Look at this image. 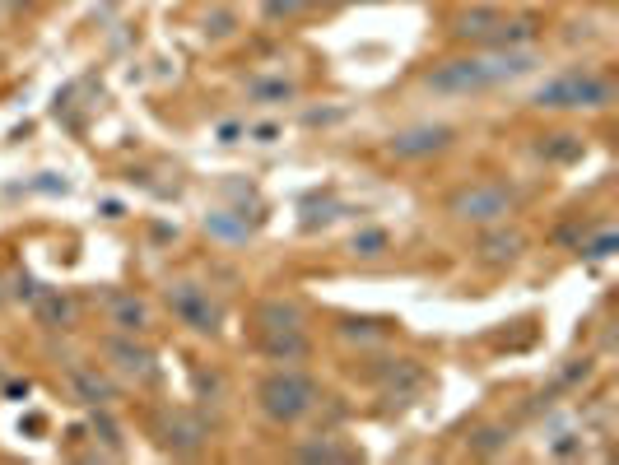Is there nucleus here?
Listing matches in <instances>:
<instances>
[{
    "label": "nucleus",
    "mask_w": 619,
    "mask_h": 465,
    "mask_svg": "<svg viewBox=\"0 0 619 465\" xmlns=\"http://www.w3.org/2000/svg\"><path fill=\"white\" fill-rule=\"evenodd\" d=\"M308 5H312V0H266V5H261V14H266L270 24H280V19H298Z\"/></svg>",
    "instance_id": "5701e85b"
},
{
    "label": "nucleus",
    "mask_w": 619,
    "mask_h": 465,
    "mask_svg": "<svg viewBox=\"0 0 619 465\" xmlns=\"http://www.w3.org/2000/svg\"><path fill=\"white\" fill-rule=\"evenodd\" d=\"M471 256H475V266H485V270H508L526 256V233L517 224H508V219L485 224L471 242Z\"/></svg>",
    "instance_id": "39448f33"
},
{
    "label": "nucleus",
    "mask_w": 619,
    "mask_h": 465,
    "mask_svg": "<svg viewBox=\"0 0 619 465\" xmlns=\"http://www.w3.org/2000/svg\"><path fill=\"white\" fill-rule=\"evenodd\" d=\"M317 382H312L308 372H270V377H261V386H256V405H261V414H266L270 424H303L312 410H317Z\"/></svg>",
    "instance_id": "7ed1b4c3"
},
{
    "label": "nucleus",
    "mask_w": 619,
    "mask_h": 465,
    "mask_svg": "<svg viewBox=\"0 0 619 465\" xmlns=\"http://www.w3.org/2000/svg\"><path fill=\"white\" fill-rule=\"evenodd\" d=\"M0 303H5V293H0Z\"/></svg>",
    "instance_id": "2f4dec72"
},
{
    "label": "nucleus",
    "mask_w": 619,
    "mask_h": 465,
    "mask_svg": "<svg viewBox=\"0 0 619 465\" xmlns=\"http://www.w3.org/2000/svg\"><path fill=\"white\" fill-rule=\"evenodd\" d=\"M233 24H238V19H233V10H215V14H205V33H210V38H229V33H233Z\"/></svg>",
    "instance_id": "393cba45"
},
{
    "label": "nucleus",
    "mask_w": 619,
    "mask_h": 465,
    "mask_svg": "<svg viewBox=\"0 0 619 465\" xmlns=\"http://www.w3.org/2000/svg\"><path fill=\"white\" fill-rule=\"evenodd\" d=\"M38 321L42 326H61V331H66L70 321H75V303H70V298H61V293H47V298H42L38 303Z\"/></svg>",
    "instance_id": "aec40b11"
},
{
    "label": "nucleus",
    "mask_w": 619,
    "mask_h": 465,
    "mask_svg": "<svg viewBox=\"0 0 619 465\" xmlns=\"http://www.w3.org/2000/svg\"><path fill=\"white\" fill-rule=\"evenodd\" d=\"M261 354L266 359H284V363H298L308 359L312 345L303 331H261Z\"/></svg>",
    "instance_id": "4468645a"
},
{
    "label": "nucleus",
    "mask_w": 619,
    "mask_h": 465,
    "mask_svg": "<svg viewBox=\"0 0 619 465\" xmlns=\"http://www.w3.org/2000/svg\"><path fill=\"white\" fill-rule=\"evenodd\" d=\"M503 19H508V10H503V5H471V10H461L457 19H452V38H457V42H475V47H494Z\"/></svg>",
    "instance_id": "9d476101"
},
{
    "label": "nucleus",
    "mask_w": 619,
    "mask_h": 465,
    "mask_svg": "<svg viewBox=\"0 0 619 465\" xmlns=\"http://www.w3.org/2000/svg\"><path fill=\"white\" fill-rule=\"evenodd\" d=\"M503 447H508V428H498V424L480 428V433L471 438V452H475V456H498Z\"/></svg>",
    "instance_id": "4be33fe9"
},
{
    "label": "nucleus",
    "mask_w": 619,
    "mask_h": 465,
    "mask_svg": "<svg viewBox=\"0 0 619 465\" xmlns=\"http://www.w3.org/2000/svg\"><path fill=\"white\" fill-rule=\"evenodd\" d=\"M536 149H540V159H545V163H578L587 145H582V135L559 131V135H545Z\"/></svg>",
    "instance_id": "dca6fc26"
},
{
    "label": "nucleus",
    "mask_w": 619,
    "mask_h": 465,
    "mask_svg": "<svg viewBox=\"0 0 619 465\" xmlns=\"http://www.w3.org/2000/svg\"><path fill=\"white\" fill-rule=\"evenodd\" d=\"M345 340H387L391 331H396V321H387V317H340V326H336Z\"/></svg>",
    "instance_id": "a211bd4d"
},
{
    "label": "nucleus",
    "mask_w": 619,
    "mask_h": 465,
    "mask_svg": "<svg viewBox=\"0 0 619 465\" xmlns=\"http://www.w3.org/2000/svg\"><path fill=\"white\" fill-rule=\"evenodd\" d=\"M103 354H108L112 368L122 372V377H131V382H140V386L159 382V359H154V349L135 345V335L112 331L108 340H103Z\"/></svg>",
    "instance_id": "6e6552de"
},
{
    "label": "nucleus",
    "mask_w": 619,
    "mask_h": 465,
    "mask_svg": "<svg viewBox=\"0 0 619 465\" xmlns=\"http://www.w3.org/2000/svg\"><path fill=\"white\" fill-rule=\"evenodd\" d=\"M205 228H210V233H219V238H247V224H233L229 210L210 214V219H205Z\"/></svg>",
    "instance_id": "b1692460"
},
{
    "label": "nucleus",
    "mask_w": 619,
    "mask_h": 465,
    "mask_svg": "<svg viewBox=\"0 0 619 465\" xmlns=\"http://www.w3.org/2000/svg\"><path fill=\"white\" fill-rule=\"evenodd\" d=\"M256 326L261 331H303V307L289 298H266L256 307Z\"/></svg>",
    "instance_id": "ddd939ff"
},
{
    "label": "nucleus",
    "mask_w": 619,
    "mask_h": 465,
    "mask_svg": "<svg viewBox=\"0 0 619 465\" xmlns=\"http://www.w3.org/2000/svg\"><path fill=\"white\" fill-rule=\"evenodd\" d=\"M94 433H103V442H108L112 452H122V438H117V424H112L108 414H94Z\"/></svg>",
    "instance_id": "a878e982"
},
{
    "label": "nucleus",
    "mask_w": 619,
    "mask_h": 465,
    "mask_svg": "<svg viewBox=\"0 0 619 465\" xmlns=\"http://www.w3.org/2000/svg\"><path fill=\"white\" fill-rule=\"evenodd\" d=\"M66 386H70V396L84 400V405H112V400L122 396V386L112 382L108 372H98L94 363H70L66 368Z\"/></svg>",
    "instance_id": "9b49d317"
},
{
    "label": "nucleus",
    "mask_w": 619,
    "mask_h": 465,
    "mask_svg": "<svg viewBox=\"0 0 619 465\" xmlns=\"http://www.w3.org/2000/svg\"><path fill=\"white\" fill-rule=\"evenodd\" d=\"M14 298H33V279H28V275L14 279Z\"/></svg>",
    "instance_id": "7c9ffc66"
},
{
    "label": "nucleus",
    "mask_w": 619,
    "mask_h": 465,
    "mask_svg": "<svg viewBox=\"0 0 619 465\" xmlns=\"http://www.w3.org/2000/svg\"><path fill=\"white\" fill-rule=\"evenodd\" d=\"M615 247H619V233H615V228H596L592 238L578 242V252L587 256V261H601V256H610Z\"/></svg>",
    "instance_id": "412c9836"
},
{
    "label": "nucleus",
    "mask_w": 619,
    "mask_h": 465,
    "mask_svg": "<svg viewBox=\"0 0 619 465\" xmlns=\"http://www.w3.org/2000/svg\"><path fill=\"white\" fill-rule=\"evenodd\" d=\"M159 442L173 456H196L210 442V428H205V419L196 410H168L159 419Z\"/></svg>",
    "instance_id": "1a4fd4ad"
},
{
    "label": "nucleus",
    "mask_w": 619,
    "mask_h": 465,
    "mask_svg": "<svg viewBox=\"0 0 619 465\" xmlns=\"http://www.w3.org/2000/svg\"><path fill=\"white\" fill-rule=\"evenodd\" d=\"M582 452V438L578 433H564V438L554 442V456H578Z\"/></svg>",
    "instance_id": "c85d7f7f"
},
{
    "label": "nucleus",
    "mask_w": 619,
    "mask_h": 465,
    "mask_svg": "<svg viewBox=\"0 0 619 465\" xmlns=\"http://www.w3.org/2000/svg\"><path fill=\"white\" fill-rule=\"evenodd\" d=\"M536 66V52L531 47H485V52H471V56H452L443 66H433L424 75L433 93L443 98H466V93H485L498 89V84L517 80L526 70Z\"/></svg>",
    "instance_id": "f257e3e1"
},
{
    "label": "nucleus",
    "mask_w": 619,
    "mask_h": 465,
    "mask_svg": "<svg viewBox=\"0 0 619 465\" xmlns=\"http://www.w3.org/2000/svg\"><path fill=\"white\" fill-rule=\"evenodd\" d=\"M615 93V80L601 70H568L559 80L540 84L531 93V107H540V112H606V107H615Z\"/></svg>",
    "instance_id": "f03ea898"
},
{
    "label": "nucleus",
    "mask_w": 619,
    "mask_h": 465,
    "mask_svg": "<svg viewBox=\"0 0 619 465\" xmlns=\"http://www.w3.org/2000/svg\"><path fill=\"white\" fill-rule=\"evenodd\" d=\"M168 307H173V317L182 321V326H191L196 335H219L224 312H219V303L210 298V289H201V284H191V279L168 284Z\"/></svg>",
    "instance_id": "423d86ee"
},
{
    "label": "nucleus",
    "mask_w": 619,
    "mask_h": 465,
    "mask_svg": "<svg viewBox=\"0 0 619 465\" xmlns=\"http://www.w3.org/2000/svg\"><path fill=\"white\" fill-rule=\"evenodd\" d=\"M512 210H517V191L503 182H466L447 196V214H452L457 224H471V228L512 219Z\"/></svg>",
    "instance_id": "20e7f679"
},
{
    "label": "nucleus",
    "mask_w": 619,
    "mask_h": 465,
    "mask_svg": "<svg viewBox=\"0 0 619 465\" xmlns=\"http://www.w3.org/2000/svg\"><path fill=\"white\" fill-rule=\"evenodd\" d=\"M238 135H247V126H238V121H229V126H219V140H224V145H233Z\"/></svg>",
    "instance_id": "c756f323"
},
{
    "label": "nucleus",
    "mask_w": 619,
    "mask_h": 465,
    "mask_svg": "<svg viewBox=\"0 0 619 465\" xmlns=\"http://www.w3.org/2000/svg\"><path fill=\"white\" fill-rule=\"evenodd\" d=\"M247 135H252L256 145H275V140H280V126H275V121H261V126H247Z\"/></svg>",
    "instance_id": "bb28decb"
},
{
    "label": "nucleus",
    "mask_w": 619,
    "mask_h": 465,
    "mask_svg": "<svg viewBox=\"0 0 619 465\" xmlns=\"http://www.w3.org/2000/svg\"><path fill=\"white\" fill-rule=\"evenodd\" d=\"M387 247H391L387 228H359L350 238V252L359 256V261H377V256H387Z\"/></svg>",
    "instance_id": "6ab92c4d"
},
{
    "label": "nucleus",
    "mask_w": 619,
    "mask_h": 465,
    "mask_svg": "<svg viewBox=\"0 0 619 465\" xmlns=\"http://www.w3.org/2000/svg\"><path fill=\"white\" fill-rule=\"evenodd\" d=\"M294 456L298 461H326V465H340V461H354V452L350 447H340L331 433H322L317 442H298L294 447Z\"/></svg>",
    "instance_id": "f3484780"
},
{
    "label": "nucleus",
    "mask_w": 619,
    "mask_h": 465,
    "mask_svg": "<svg viewBox=\"0 0 619 465\" xmlns=\"http://www.w3.org/2000/svg\"><path fill=\"white\" fill-rule=\"evenodd\" d=\"M457 145V126H447V121H424V126H405L387 140V154L401 163H419V159H433V154H443V149Z\"/></svg>",
    "instance_id": "0eeeda50"
},
{
    "label": "nucleus",
    "mask_w": 619,
    "mask_h": 465,
    "mask_svg": "<svg viewBox=\"0 0 619 465\" xmlns=\"http://www.w3.org/2000/svg\"><path fill=\"white\" fill-rule=\"evenodd\" d=\"M247 98H252V103H266V107L294 103V98H298V84L284 80V75H270V80H252V84H247Z\"/></svg>",
    "instance_id": "2eb2a0df"
},
{
    "label": "nucleus",
    "mask_w": 619,
    "mask_h": 465,
    "mask_svg": "<svg viewBox=\"0 0 619 465\" xmlns=\"http://www.w3.org/2000/svg\"><path fill=\"white\" fill-rule=\"evenodd\" d=\"M587 377H592V359H578V368H568L559 382H564V386H578V382H587Z\"/></svg>",
    "instance_id": "cd10ccee"
},
{
    "label": "nucleus",
    "mask_w": 619,
    "mask_h": 465,
    "mask_svg": "<svg viewBox=\"0 0 619 465\" xmlns=\"http://www.w3.org/2000/svg\"><path fill=\"white\" fill-rule=\"evenodd\" d=\"M108 326L122 335H145L149 331V307L135 293H112L108 303Z\"/></svg>",
    "instance_id": "f8f14e48"
}]
</instances>
